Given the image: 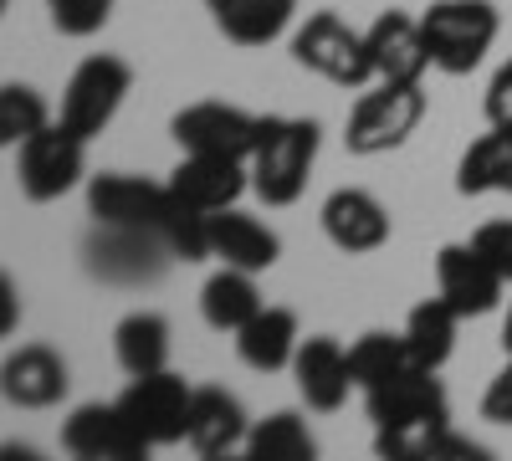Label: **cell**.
Masks as SVG:
<instances>
[{"label": "cell", "mask_w": 512, "mask_h": 461, "mask_svg": "<svg viewBox=\"0 0 512 461\" xmlns=\"http://www.w3.org/2000/svg\"><path fill=\"white\" fill-rule=\"evenodd\" d=\"M425 88L420 82H374V93H364L344 123V144L349 154L359 159H374V154H390L400 149L425 118Z\"/></svg>", "instance_id": "6"}, {"label": "cell", "mask_w": 512, "mask_h": 461, "mask_svg": "<svg viewBox=\"0 0 512 461\" xmlns=\"http://www.w3.org/2000/svg\"><path fill=\"white\" fill-rule=\"evenodd\" d=\"M62 451L77 461H144L149 441L128 426V415L113 405H77L62 421Z\"/></svg>", "instance_id": "11"}, {"label": "cell", "mask_w": 512, "mask_h": 461, "mask_svg": "<svg viewBox=\"0 0 512 461\" xmlns=\"http://www.w3.org/2000/svg\"><path fill=\"white\" fill-rule=\"evenodd\" d=\"M482 415L492 426H512V354H507V364L492 374V385H487V395H482Z\"/></svg>", "instance_id": "33"}, {"label": "cell", "mask_w": 512, "mask_h": 461, "mask_svg": "<svg viewBox=\"0 0 512 461\" xmlns=\"http://www.w3.org/2000/svg\"><path fill=\"white\" fill-rule=\"evenodd\" d=\"M461 195H512V129H487L456 164Z\"/></svg>", "instance_id": "25"}, {"label": "cell", "mask_w": 512, "mask_h": 461, "mask_svg": "<svg viewBox=\"0 0 512 461\" xmlns=\"http://www.w3.org/2000/svg\"><path fill=\"white\" fill-rule=\"evenodd\" d=\"M262 129H267L262 113H246V108L216 103V98L190 103L169 118V134H175V144L185 154H221V159H246V164H251L256 144H262Z\"/></svg>", "instance_id": "9"}, {"label": "cell", "mask_w": 512, "mask_h": 461, "mask_svg": "<svg viewBox=\"0 0 512 461\" xmlns=\"http://www.w3.org/2000/svg\"><path fill=\"white\" fill-rule=\"evenodd\" d=\"M369 57H374V82H420L431 72V47H425V26L410 11H379L369 26Z\"/></svg>", "instance_id": "13"}, {"label": "cell", "mask_w": 512, "mask_h": 461, "mask_svg": "<svg viewBox=\"0 0 512 461\" xmlns=\"http://www.w3.org/2000/svg\"><path fill=\"white\" fill-rule=\"evenodd\" d=\"M67 359L52 344H21L6 354V369H0V390H6L11 405L21 410H47L67 395Z\"/></svg>", "instance_id": "18"}, {"label": "cell", "mask_w": 512, "mask_h": 461, "mask_svg": "<svg viewBox=\"0 0 512 461\" xmlns=\"http://www.w3.org/2000/svg\"><path fill=\"white\" fill-rule=\"evenodd\" d=\"M323 236L344 251V257H369L390 241V211L369 195V190H333L323 200Z\"/></svg>", "instance_id": "16"}, {"label": "cell", "mask_w": 512, "mask_h": 461, "mask_svg": "<svg viewBox=\"0 0 512 461\" xmlns=\"http://www.w3.org/2000/svg\"><path fill=\"white\" fill-rule=\"evenodd\" d=\"M236 339V354L246 369L256 374H277V369H292L297 359V344H303V328H297V313L292 308H262L241 333H231Z\"/></svg>", "instance_id": "21"}, {"label": "cell", "mask_w": 512, "mask_h": 461, "mask_svg": "<svg viewBox=\"0 0 512 461\" xmlns=\"http://www.w3.org/2000/svg\"><path fill=\"white\" fill-rule=\"evenodd\" d=\"M507 277L482 257L472 241H451L436 251V292L461 313V318H482L502 303Z\"/></svg>", "instance_id": "12"}, {"label": "cell", "mask_w": 512, "mask_h": 461, "mask_svg": "<svg viewBox=\"0 0 512 461\" xmlns=\"http://www.w3.org/2000/svg\"><path fill=\"white\" fill-rule=\"evenodd\" d=\"M405 364H415L410 359V349H405V333H359V339L349 344V374H354V390H374V385H384L390 374H400Z\"/></svg>", "instance_id": "28"}, {"label": "cell", "mask_w": 512, "mask_h": 461, "mask_svg": "<svg viewBox=\"0 0 512 461\" xmlns=\"http://www.w3.org/2000/svg\"><path fill=\"white\" fill-rule=\"evenodd\" d=\"M210 21L236 47H272V41L292 26L297 0H205Z\"/></svg>", "instance_id": "22"}, {"label": "cell", "mask_w": 512, "mask_h": 461, "mask_svg": "<svg viewBox=\"0 0 512 461\" xmlns=\"http://www.w3.org/2000/svg\"><path fill=\"white\" fill-rule=\"evenodd\" d=\"M420 26H425V47H431L436 72H451V77L482 67V57L492 52V41L502 31L492 0H436L420 16Z\"/></svg>", "instance_id": "5"}, {"label": "cell", "mask_w": 512, "mask_h": 461, "mask_svg": "<svg viewBox=\"0 0 512 461\" xmlns=\"http://www.w3.org/2000/svg\"><path fill=\"white\" fill-rule=\"evenodd\" d=\"M113 359H118V369L128 374V380L169 369V318L154 313V308L123 313L118 328H113Z\"/></svg>", "instance_id": "23"}, {"label": "cell", "mask_w": 512, "mask_h": 461, "mask_svg": "<svg viewBox=\"0 0 512 461\" xmlns=\"http://www.w3.org/2000/svg\"><path fill=\"white\" fill-rule=\"evenodd\" d=\"M456 328H461V313L436 292V298H425V303L410 308L400 333H405V349H410V359L420 369H441L456 354Z\"/></svg>", "instance_id": "26"}, {"label": "cell", "mask_w": 512, "mask_h": 461, "mask_svg": "<svg viewBox=\"0 0 512 461\" xmlns=\"http://www.w3.org/2000/svg\"><path fill=\"white\" fill-rule=\"evenodd\" d=\"M502 349H507V354H512V308H507V313H502Z\"/></svg>", "instance_id": "35"}, {"label": "cell", "mask_w": 512, "mask_h": 461, "mask_svg": "<svg viewBox=\"0 0 512 461\" xmlns=\"http://www.w3.org/2000/svg\"><path fill=\"white\" fill-rule=\"evenodd\" d=\"M292 57H297V67L318 72L333 88H369L374 82L369 36L359 26H349L338 11H313L297 26L292 31Z\"/></svg>", "instance_id": "4"}, {"label": "cell", "mask_w": 512, "mask_h": 461, "mask_svg": "<svg viewBox=\"0 0 512 461\" xmlns=\"http://www.w3.org/2000/svg\"><path fill=\"white\" fill-rule=\"evenodd\" d=\"M190 405H195V385L180 380L175 369L139 374V380L118 395V410L128 415V426L149 441V451L185 441V431H190Z\"/></svg>", "instance_id": "10"}, {"label": "cell", "mask_w": 512, "mask_h": 461, "mask_svg": "<svg viewBox=\"0 0 512 461\" xmlns=\"http://www.w3.org/2000/svg\"><path fill=\"white\" fill-rule=\"evenodd\" d=\"M313 431L297 410H277L267 421H251V436H246V456L251 461H303L313 456Z\"/></svg>", "instance_id": "27"}, {"label": "cell", "mask_w": 512, "mask_h": 461, "mask_svg": "<svg viewBox=\"0 0 512 461\" xmlns=\"http://www.w3.org/2000/svg\"><path fill=\"white\" fill-rule=\"evenodd\" d=\"M262 308L267 303H262V292H256V272L221 267V272H210L205 287H200V318L216 333H241Z\"/></svg>", "instance_id": "24"}, {"label": "cell", "mask_w": 512, "mask_h": 461, "mask_svg": "<svg viewBox=\"0 0 512 461\" xmlns=\"http://www.w3.org/2000/svg\"><path fill=\"white\" fill-rule=\"evenodd\" d=\"M134 93V67H128L123 57L113 52H93V57H82L67 77V88H62V123L72 134L82 139H98L108 123L118 118L123 98Z\"/></svg>", "instance_id": "7"}, {"label": "cell", "mask_w": 512, "mask_h": 461, "mask_svg": "<svg viewBox=\"0 0 512 461\" xmlns=\"http://www.w3.org/2000/svg\"><path fill=\"white\" fill-rule=\"evenodd\" d=\"M47 16L62 36H98L113 16V0H47Z\"/></svg>", "instance_id": "30"}, {"label": "cell", "mask_w": 512, "mask_h": 461, "mask_svg": "<svg viewBox=\"0 0 512 461\" xmlns=\"http://www.w3.org/2000/svg\"><path fill=\"white\" fill-rule=\"evenodd\" d=\"M88 216L98 226H128V231H154L180 262H205L210 241H205V211L185 205L169 180H144V175H123L103 170L88 180Z\"/></svg>", "instance_id": "1"}, {"label": "cell", "mask_w": 512, "mask_h": 461, "mask_svg": "<svg viewBox=\"0 0 512 461\" xmlns=\"http://www.w3.org/2000/svg\"><path fill=\"white\" fill-rule=\"evenodd\" d=\"M318 144H323V129H318L313 118L267 113L262 144H256V154H251V190L262 195L267 205L303 200L308 175H313V164H318Z\"/></svg>", "instance_id": "3"}, {"label": "cell", "mask_w": 512, "mask_h": 461, "mask_svg": "<svg viewBox=\"0 0 512 461\" xmlns=\"http://www.w3.org/2000/svg\"><path fill=\"white\" fill-rule=\"evenodd\" d=\"M441 369L405 364L384 385L364 390V410L374 421V451L379 456H405V461H431L451 431V400L436 380Z\"/></svg>", "instance_id": "2"}, {"label": "cell", "mask_w": 512, "mask_h": 461, "mask_svg": "<svg viewBox=\"0 0 512 461\" xmlns=\"http://www.w3.org/2000/svg\"><path fill=\"white\" fill-rule=\"evenodd\" d=\"M472 246L512 282V221H487V226H477V231H472Z\"/></svg>", "instance_id": "31"}, {"label": "cell", "mask_w": 512, "mask_h": 461, "mask_svg": "<svg viewBox=\"0 0 512 461\" xmlns=\"http://www.w3.org/2000/svg\"><path fill=\"white\" fill-rule=\"evenodd\" d=\"M82 170H88V139L72 134L62 118H52L26 144H16V185L31 205H52L67 190H77Z\"/></svg>", "instance_id": "8"}, {"label": "cell", "mask_w": 512, "mask_h": 461, "mask_svg": "<svg viewBox=\"0 0 512 461\" xmlns=\"http://www.w3.org/2000/svg\"><path fill=\"white\" fill-rule=\"evenodd\" d=\"M205 241H210V257H216L221 267H241V272H267L282 257L277 231L262 226L256 216H241L236 205L205 216Z\"/></svg>", "instance_id": "19"}, {"label": "cell", "mask_w": 512, "mask_h": 461, "mask_svg": "<svg viewBox=\"0 0 512 461\" xmlns=\"http://www.w3.org/2000/svg\"><path fill=\"white\" fill-rule=\"evenodd\" d=\"M487 129H512V62H502L487 82Z\"/></svg>", "instance_id": "32"}, {"label": "cell", "mask_w": 512, "mask_h": 461, "mask_svg": "<svg viewBox=\"0 0 512 461\" xmlns=\"http://www.w3.org/2000/svg\"><path fill=\"white\" fill-rule=\"evenodd\" d=\"M246 436H251V421L231 390L221 385H195V405H190V451L195 456H231V451H246Z\"/></svg>", "instance_id": "20"}, {"label": "cell", "mask_w": 512, "mask_h": 461, "mask_svg": "<svg viewBox=\"0 0 512 461\" xmlns=\"http://www.w3.org/2000/svg\"><path fill=\"white\" fill-rule=\"evenodd\" d=\"M175 257L154 231H128V226H103V236L88 246V267L103 282H154L159 267Z\"/></svg>", "instance_id": "17"}, {"label": "cell", "mask_w": 512, "mask_h": 461, "mask_svg": "<svg viewBox=\"0 0 512 461\" xmlns=\"http://www.w3.org/2000/svg\"><path fill=\"white\" fill-rule=\"evenodd\" d=\"M0 308H6V323H0V328H16V287H11V277H0Z\"/></svg>", "instance_id": "34"}, {"label": "cell", "mask_w": 512, "mask_h": 461, "mask_svg": "<svg viewBox=\"0 0 512 461\" xmlns=\"http://www.w3.org/2000/svg\"><path fill=\"white\" fill-rule=\"evenodd\" d=\"M47 123H52V108L36 88H26V82H6V88H0V144L6 149L26 144L31 134L47 129Z\"/></svg>", "instance_id": "29"}, {"label": "cell", "mask_w": 512, "mask_h": 461, "mask_svg": "<svg viewBox=\"0 0 512 461\" xmlns=\"http://www.w3.org/2000/svg\"><path fill=\"white\" fill-rule=\"evenodd\" d=\"M169 190H175L185 205L216 216L226 205H236L251 190V164L246 159H221V154H185L169 175Z\"/></svg>", "instance_id": "15"}, {"label": "cell", "mask_w": 512, "mask_h": 461, "mask_svg": "<svg viewBox=\"0 0 512 461\" xmlns=\"http://www.w3.org/2000/svg\"><path fill=\"white\" fill-rule=\"evenodd\" d=\"M292 380H297V395L308 400V410H318V415L344 410V400H349V390H354V374H349V349L338 344L333 333H313V339L297 344Z\"/></svg>", "instance_id": "14"}]
</instances>
